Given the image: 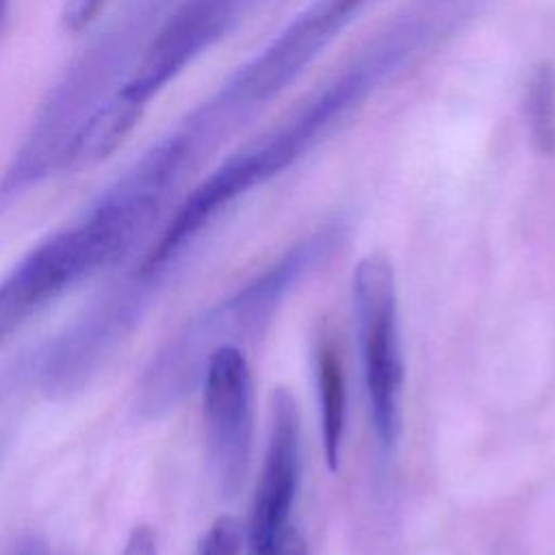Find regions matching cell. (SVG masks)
<instances>
[{"label": "cell", "mask_w": 555, "mask_h": 555, "mask_svg": "<svg viewBox=\"0 0 555 555\" xmlns=\"http://www.w3.org/2000/svg\"><path fill=\"white\" fill-rule=\"evenodd\" d=\"M334 241V228L306 236L236 293L180 327L143 371L137 388L139 412L158 418L176 410L202 382L210 353L223 345L241 347V340L254 336L271 319L284 295L330 254Z\"/></svg>", "instance_id": "3957f363"}, {"label": "cell", "mask_w": 555, "mask_h": 555, "mask_svg": "<svg viewBox=\"0 0 555 555\" xmlns=\"http://www.w3.org/2000/svg\"><path fill=\"white\" fill-rule=\"evenodd\" d=\"M13 555H52V551L41 535H26L17 542Z\"/></svg>", "instance_id": "5bb4252c"}, {"label": "cell", "mask_w": 555, "mask_h": 555, "mask_svg": "<svg viewBox=\"0 0 555 555\" xmlns=\"http://www.w3.org/2000/svg\"><path fill=\"white\" fill-rule=\"evenodd\" d=\"M121 555H160L158 538L150 525H137L121 548Z\"/></svg>", "instance_id": "4fadbf2b"}, {"label": "cell", "mask_w": 555, "mask_h": 555, "mask_svg": "<svg viewBox=\"0 0 555 555\" xmlns=\"http://www.w3.org/2000/svg\"><path fill=\"white\" fill-rule=\"evenodd\" d=\"M527 119L535 145L551 154L555 150V69L546 63L529 80Z\"/></svg>", "instance_id": "30bf717a"}, {"label": "cell", "mask_w": 555, "mask_h": 555, "mask_svg": "<svg viewBox=\"0 0 555 555\" xmlns=\"http://www.w3.org/2000/svg\"><path fill=\"white\" fill-rule=\"evenodd\" d=\"M163 2L130 0L56 80L0 173V212L67 173L80 134L126 80Z\"/></svg>", "instance_id": "7a4b0ae2"}, {"label": "cell", "mask_w": 555, "mask_h": 555, "mask_svg": "<svg viewBox=\"0 0 555 555\" xmlns=\"http://www.w3.org/2000/svg\"><path fill=\"white\" fill-rule=\"evenodd\" d=\"M351 293L371 423L379 447L392 451L401 436L405 371L399 340L397 282L390 258L382 251L362 256L353 267Z\"/></svg>", "instance_id": "8992f818"}, {"label": "cell", "mask_w": 555, "mask_h": 555, "mask_svg": "<svg viewBox=\"0 0 555 555\" xmlns=\"http://www.w3.org/2000/svg\"><path fill=\"white\" fill-rule=\"evenodd\" d=\"M314 377L319 392V414H321V442L323 457L332 473L340 468L345 421H347V384L343 360L332 340H323L314 356Z\"/></svg>", "instance_id": "9c48e42d"}, {"label": "cell", "mask_w": 555, "mask_h": 555, "mask_svg": "<svg viewBox=\"0 0 555 555\" xmlns=\"http://www.w3.org/2000/svg\"><path fill=\"white\" fill-rule=\"evenodd\" d=\"M483 0H414L353 56L340 74L306 98L267 134L217 169L243 197L273 180L330 137L382 85L449 37Z\"/></svg>", "instance_id": "6da1fadb"}, {"label": "cell", "mask_w": 555, "mask_h": 555, "mask_svg": "<svg viewBox=\"0 0 555 555\" xmlns=\"http://www.w3.org/2000/svg\"><path fill=\"white\" fill-rule=\"evenodd\" d=\"M9 7H11V0H0V33L7 24V17H9Z\"/></svg>", "instance_id": "9a60e30c"}, {"label": "cell", "mask_w": 555, "mask_h": 555, "mask_svg": "<svg viewBox=\"0 0 555 555\" xmlns=\"http://www.w3.org/2000/svg\"><path fill=\"white\" fill-rule=\"evenodd\" d=\"M243 546V529L236 518L223 514L210 522L204 531L197 555H238Z\"/></svg>", "instance_id": "8fae6325"}, {"label": "cell", "mask_w": 555, "mask_h": 555, "mask_svg": "<svg viewBox=\"0 0 555 555\" xmlns=\"http://www.w3.org/2000/svg\"><path fill=\"white\" fill-rule=\"evenodd\" d=\"M366 2L314 0L267 48L232 72L202 106L230 134L295 82Z\"/></svg>", "instance_id": "5b68a950"}, {"label": "cell", "mask_w": 555, "mask_h": 555, "mask_svg": "<svg viewBox=\"0 0 555 555\" xmlns=\"http://www.w3.org/2000/svg\"><path fill=\"white\" fill-rule=\"evenodd\" d=\"M260 2L264 0H165L126 80L80 134L69 173L108 158L137 128L150 102Z\"/></svg>", "instance_id": "277c9868"}, {"label": "cell", "mask_w": 555, "mask_h": 555, "mask_svg": "<svg viewBox=\"0 0 555 555\" xmlns=\"http://www.w3.org/2000/svg\"><path fill=\"white\" fill-rule=\"evenodd\" d=\"M106 2L108 0H63V26L72 33L87 28L102 13Z\"/></svg>", "instance_id": "7c38bea8"}, {"label": "cell", "mask_w": 555, "mask_h": 555, "mask_svg": "<svg viewBox=\"0 0 555 555\" xmlns=\"http://www.w3.org/2000/svg\"><path fill=\"white\" fill-rule=\"evenodd\" d=\"M204 431L210 475L223 499L241 494L251 457V375L241 347L215 349L202 375Z\"/></svg>", "instance_id": "52a82bcc"}, {"label": "cell", "mask_w": 555, "mask_h": 555, "mask_svg": "<svg viewBox=\"0 0 555 555\" xmlns=\"http://www.w3.org/2000/svg\"><path fill=\"white\" fill-rule=\"evenodd\" d=\"M301 475V418L291 388L275 386L271 392V425L260 477L247 520L249 555H282L295 529V507Z\"/></svg>", "instance_id": "ba28073f"}]
</instances>
